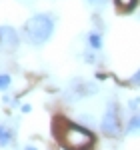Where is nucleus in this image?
I'll return each mask as SVG.
<instances>
[{"label":"nucleus","instance_id":"nucleus-7","mask_svg":"<svg viewBox=\"0 0 140 150\" xmlns=\"http://www.w3.org/2000/svg\"><path fill=\"white\" fill-rule=\"evenodd\" d=\"M128 132H134V130H140V116H134L132 120L128 122V126H126Z\"/></svg>","mask_w":140,"mask_h":150},{"label":"nucleus","instance_id":"nucleus-5","mask_svg":"<svg viewBox=\"0 0 140 150\" xmlns=\"http://www.w3.org/2000/svg\"><path fill=\"white\" fill-rule=\"evenodd\" d=\"M12 140V132L8 130V128L0 126V144H8Z\"/></svg>","mask_w":140,"mask_h":150},{"label":"nucleus","instance_id":"nucleus-6","mask_svg":"<svg viewBox=\"0 0 140 150\" xmlns=\"http://www.w3.org/2000/svg\"><path fill=\"white\" fill-rule=\"evenodd\" d=\"M116 4L120 10H132L136 6V0H116Z\"/></svg>","mask_w":140,"mask_h":150},{"label":"nucleus","instance_id":"nucleus-1","mask_svg":"<svg viewBox=\"0 0 140 150\" xmlns=\"http://www.w3.org/2000/svg\"><path fill=\"white\" fill-rule=\"evenodd\" d=\"M54 32V22H52V18L46 16V14H36L32 16L26 26H24V34L28 38V42L30 44H36V46H40V44H44L48 38L52 36Z\"/></svg>","mask_w":140,"mask_h":150},{"label":"nucleus","instance_id":"nucleus-11","mask_svg":"<svg viewBox=\"0 0 140 150\" xmlns=\"http://www.w3.org/2000/svg\"><path fill=\"white\" fill-rule=\"evenodd\" d=\"M90 4H94V6H102V4H106V0H88Z\"/></svg>","mask_w":140,"mask_h":150},{"label":"nucleus","instance_id":"nucleus-4","mask_svg":"<svg viewBox=\"0 0 140 150\" xmlns=\"http://www.w3.org/2000/svg\"><path fill=\"white\" fill-rule=\"evenodd\" d=\"M18 44V34L12 26H0V46L2 48H14Z\"/></svg>","mask_w":140,"mask_h":150},{"label":"nucleus","instance_id":"nucleus-2","mask_svg":"<svg viewBox=\"0 0 140 150\" xmlns=\"http://www.w3.org/2000/svg\"><path fill=\"white\" fill-rule=\"evenodd\" d=\"M60 140L70 146V148H86L92 144V134L88 130H84L80 126H74V124H66V130L60 134Z\"/></svg>","mask_w":140,"mask_h":150},{"label":"nucleus","instance_id":"nucleus-10","mask_svg":"<svg viewBox=\"0 0 140 150\" xmlns=\"http://www.w3.org/2000/svg\"><path fill=\"white\" fill-rule=\"evenodd\" d=\"M130 82H132V84H136V86H140V70L132 76V80H130Z\"/></svg>","mask_w":140,"mask_h":150},{"label":"nucleus","instance_id":"nucleus-8","mask_svg":"<svg viewBox=\"0 0 140 150\" xmlns=\"http://www.w3.org/2000/svg\"><path fill=\"white\" fill-rule=\"evenodd\" d=\"M10 86V76L8 74H0V90H6Z\"/></svg>","mask_w":140,"mask_h":150},{"label":"nucleus","instance_id":"nucleus-9","mask_svg":"<svg viewBox=\"0 0 140 150\" xmlns=\"http://www.w3.org/2000/svg\"><path fill=\"white\" fill-rule=\"evenodd\" d=\"M90 46H92V48H100V46H102L100 34H90Z\"/></svg>","mask_w":140,"mask_h":150},{"label":"nucleus","instance_id":"nucleus-3","mask_svg":"<svg viewBox=\"0 0 140 150\" xmlns=\"http://www.w3.org/2000/svg\"><path fill=\"white\" fill-rule=\"evenodd\" d=\"M100 126L104 130V134H108V136H118V132H120V122H118V114H116L114 108H110L104 114Z\"/></svg>","mask_w":140,"mask_h":150}]
</instances>
